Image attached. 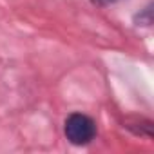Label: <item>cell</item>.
I'll return each instance as SVG.
<instances>
[{
	"label": "cell",
	"mask_w": 154,
	"mask_h": 154,
	"mask_svg": "<svg viewBox=\"0 0 154 154\" xmlns=\"http://www.w3.org/2000/svg\"><path fill=\"white\" fill-rule=\"evenodd\" d=\"M132 22L136 26H143V27H150L152 26V4H147L143 9H140V13L134 15Z\"/></svg>",
	"instance_id": "2"
},
{
	"label": "cell",
	"mask_w": 154,
	"mask_h": 154,
	"mask_svg": "<svg viewBox=\"0 0 154 154\" xmlns=\"http://www.w3.org/2000/svg\"><path fill=\"white\" fill-rule=\"evenodd\" d=\"M91 2L94 6H100V8H107V6H112V4L120 2V0H91Z\"/></svg>",
	"instance_id": "3"
},
{
	"label": "cell",
	"mask_w": 154,
	"mask_h": 154,
	"mask_svg": "<svg viewBox=\"0 0 154 154\" xmlns=\"http://www.w3.org/2000/svg\"><path fill=\"white\" fill-rule=\"evenodd\" d=\"M63 136L74 147H85L98 136L96 120L85 112H71L63 120Z\"/></svg>",
	"instance_id": "1"
}]
</instances>
